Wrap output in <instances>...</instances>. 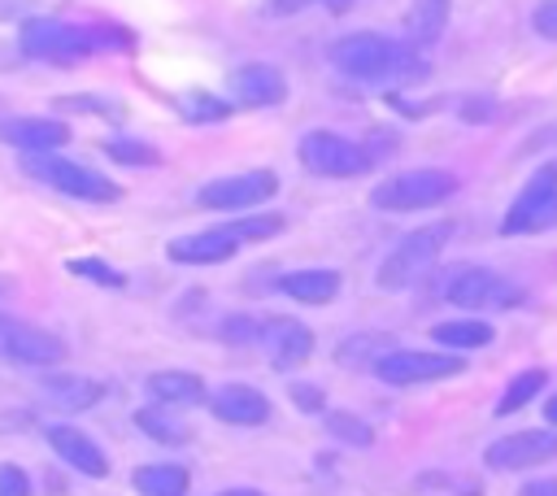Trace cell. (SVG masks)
I'll return each mask as SVG.
<instances>
[{"mask_svg": "<svg viewBox=\"0 0 557 496\" xmlns=\"http://www.w3.org/2000/svg\"><path fill=\"white\" fill-rule=\"evenodd\" d=\"M231 109H226V100H218V96H205V91H191V96H183V117L187 122H222Z\"/></svg>", "mask_w": 557, "mask_h": 496, "instance_id": "f546056e", "label": "cell"}, {"mask_svg": "<svg viewBox=\"0 0 557 496\" xmlns=\"http://www.w3.org/2000/svg\"><path fill=\"white\" fill-rule=\"evenodd\" d=\"M431 335H435V344H444V348H483V344H492V326H487L483 318L435 322Z\"/></svg>", "mask_w": 557, "mask_h": 496, "instance_id": "d4e9b609", "label": "cell"}, {"mask_svg": "<svg viewBox=\"0 0 557 496\" xmlns=\"http://www.w3.org/2000/svg\"><path fill=\"white\" fill-rule=\"evenodd\" d=\"M26 174H35L39 183H48V187H57V191H65L74 200L104 204V200H117L122 196L117 183H109L104 174H96V170H87L78 161H65L61 152H35V157H26Z\"/></svg>", "mask_w": 557, "mask_h": 496, "instance_id": "277c9868", "label": "cell"}, {"mask_svg": "<svg viewBox=\"0 0 557 496\" xmlns=\"http://www.w3.org/2000/svg\"><path fill=\"white\" fill-rule=\"evenodd\" d=\"M331 61L366 83H413L426 74V61L418 57L413 44H392L374 30H352L331 44Z\"/></svg>", "mask_w": 557, "mask_h": 496, "instance_id": "6da1fadb", "label": "cell"}, {"mask_svg": "<svg viewBox=\"0 0 557 496\" xmlns=\"http://www.w3.org/2000/svg\"><path fill=\"white\" fill-rule=\"evenodd\" d=\"M0 144L35 157V152H61L70 144V126L57 117H9L0 122Z\"/></svg>", "mask_w": 557, "mask_h": 496, "instance_id": "4fadbf2b", "label": "cell"}, {"mask_svg": "<svg viewBox=\"0 0 557 496\" xmlns=\"http://www.w3.org/2000/svg\"><path fill=\"white\" fill-rule=\"evenodd\" d=\"M444 26H448V0H413L409 13H405V30H409V44L413 48L440 44Z\"/></svg>", "mask_w": 557, "mask_h": 496, "instance_id": "7402d4cb", "label": "cell"}, {"mask_svg": "<svg viewBox=\"0 0 557 496\" xmlns=\"http://www.w3.org/2000/svg\"><path fill=\"white\" fill-rule=\"evenodd\" d=\"M548 226H557V191L540 196V200H513L509 213L500 218L505 235H535V231H548Z\"/></svg>", "mask_w": 557, "mask_h": 496, "instance_id": "44dd1931", "label": "cell"}, {"mask_svg": "<svg viewBox=\"0 0 557 496\" xmlns=\"http://www.w3.org/2000/svg\"><path fill=\"white\" fill-rule=\"evenodd\" d=\"M531 26H535L544 39H557V0H544V4L531 13Z\"/></svg>", "mask_w": 557, "mask_h": 496, "instance_id": "d590c367", "label": "cell"}, {"mask_svg": "<svg viewBox=\"0 0 557 496\" xmlns=\"http://www.w3.org/2000/svg\"><path fill=\"white\" fill-rule=\"evenodd\" d=\"M222 231L244 248V244H257V239L278 235V231H283V218H278V213H244V218L222 222Z\"/></svg>", "mask_w": 557, "mask_h": 496, "instance_id": "484cf974", "label": "cell"}, {"mask_svg": "<svg viewBox=\"0 0 557 496\" xmlns=\"http://www.w3.org/2000/svg\"><path fill=\"white\" fill-rule=\"evenodd\" d=\"M287 392H292L296 409H305V413H322V409H326V396H322L313 383H292Z\"/></svg>", "mask_w": 557, "mask_h": 496, "instance_id": "d6a6232c", "label": "cell"}, {"mask_svg": "<svg viewBox=\"0 0 557 496\" xmlns=\"http://www.w3.org/2000/svg\"><path fill=\"white\" fill-rule=\"evenodd\" d=\"M209 409L226 426H261L270 418V400L248 383H222L218 392H209Z\"/></svg>", "mask_w": 557, "mask_h": 496, "instance_id": "9a60e30c", "label": "cell"}, {"mask_svg": "<svg viewBox=\"0 0 557 496\" xmlns=\"http://www.w3.org/2000/svg\"><path fill=\"white\" fill-rule=\"evenodd\" d=\"M322 4H326V9H335V13H339V9H348V4H352V0H322Z\"/></svg>", "mask_w": 557, "mask_h": 496, "instance_id": "ab89813d", "label": "cell"}, {"mask_svg": "<svg viewBox=\"0 0 557 496\" xmlns=\"http://www.w3.org/2000/svg\"><path fill=\"white\" fill-rule=\"evenodd\" d=\"M131 483H135V492L139 496H187V470L183 466H174V461H157V466H139L135 474H131Z\"/></svg>", "mask_w": 557, "mask_h": 496, "instance_id": "603a6c76", "label": "cell"}, {"mask_svg": "<svg viewBox=\"0 0 557 496\" xmlns=\"http://www.w3.org/2000/svg\"><path fill=\"white\" fill-rule=\"evenodd\" d=\"M361 348H383V339L379 335H366V339H344L339 344V352H335V361L339 365H361L370 352H361Z\"/></svg>", "mask_w": 557, "mask_h": 496, "instance_id": "1f68e13d", "label": "cell"}, {"mask_svg": "<svg viewBox=\"0 0 557 496\" xmlns=\"http://www.w3.org/2000/svg\"><path fill=\"white\" fill-rule=\"evenodd\" d=\"M326 431H331L335 439H344V444H357V448L374 444V431H370L361 418H352V413H326Z\"/></svg>", "mask_w": 557, "mask_h": 496, "instance_id": "f1b7e54d", "label": "cell"}, {"mask_svg": "<svg viewBox=\"0 0 557 496\" xmlns=\"http://www.w3.org/2000/svg\"><path fill=\"white\" fill-rule=\"evenodd\" d=\"M222 496H261V492H252V487H231V492H222Z\"/></svg>", "mask_w": 557, "mask_h": 496, "instance_id": "f35d334b", "label": "cell"}, {"mask_svg": "<svg viewBox=\"0 0 557 496\" xmlns=\"http://www.w3.org/2000/svg\"><path fill=\"white\" fill-rule=\"evenodd\" d=\"M0 352L17 365H57L65 357V339L30 322H0Z\"/></svg>", "mask_w": 557, "mask_h": 496, "instance_id": "7c38bea8", "label": "cell"}, {"mask_svg": "<svg viewBox=\"0 0 557 496\" xmlns=\"http://www.w3.org/2000/svg\"><path fill=\"white\" fill-rule=\"evenodd\" d=\"M135 426L148 435V439H157V444H187L191 439V426L187 422H178L174 418V409H157V405H148V409H135Z\"/></svg>", "mask_w": 557, "mask_h": 496, "instance_id": "cb8c5ba5", "label": "cell"}, {"mask_svg": "<svg viewBox=\"0 0 557 496\" xmlns=\"http://www.w3.org/2000/svg\"><path fill=\"white\" fill-rule=\"evenodd\" d=\"M453 191H457V174L426 165V170H405V174L383 178V183L370 191V200H374L379 209L409 213V209H431V204H444Z\"/></svg>", "mask_w": 557, "mask_h": 496, "instance_id": "3957f363", "label": "cell"}, {"mask_svg": "<svg viewBox=\"0 0 557 496\" xmlns=\"http://www.w3.org/2000/svg\"><path fill=\"white\" fill-rule=\"evenodd\" d=\"M444 300H453L457 309H505V305H518L522 292H518V283H509V278L496 274V270L466 265V270H457V274L448 278Z\"/></svg>", "mask_w": 557, "mask_h": 496, "instance_id": "ba28073f", "label": "cell"}, {"mask_svg": "<svg viewBox=\"0 0 557 496\" xmlns=\"http://www.w3.org/2000/svg\"><path fill=\"white\" fill-rule=\"evenodd\" d=\"M257 344H261V352L270 357L274 370H296L313 357V331L296 318H261Z\"/></svg>", "mask_w": 557, "mask_h": 496, "instance_id": "8fae6325", "label": "cell"}, {"mask_svg": "<svg viewBox=\"0 0 557 496\" xmlns=\"http://www.w3.org/2000/svg\"><path fill=\"white\" fill-rule=\"evenodd\" d=\"M148 396L165 409H187V405H205L209 392H205V379L191 374V370H157L148 374Z\"/></svg>", "mask_w": 557, "mask_h": 496, "instance_id": "ac0fdd59", "label": "cell"}, {"mask_svg": "<svg viewBox=\"0 0 557 496\" xmlns=\"http://www.w3.org/2000/svg\"><path fill=\"white\" fill-rule=\"evenodd\" d=\"M300 165L322 178H352V174L370 170V152L335 131H309L300 139Z\"/></svg>", "mask_w": 557, "mask_h": 496, "instance_id": "8992f818", "label": "cell"}, {"mask_svg": "<svg viewBox=\"0 0 557 496\" xmlns=\"http://www.w3.org/2000/svg\"><path fill=\"white\" fill-rule=\"evenodd\" d=\"M544 413H548V422H557V396L548 400V409H544Z\"/></svg>", "mask_w": 557, "mask_h": 496, "instance_id": "60d3db41", "label": "cell"}, {"mask_svg": "<svg viewBox=\"0 0 557 496\" xmlns=\"http://www.w3.org/2000/svg\"><path fill=\"white\" fill-rule=\"evenodd\" d=\"M487 466L492 470H531L557 457V426H535V431H513L487 444Z\"/></svg>", "mask_w": 557, "mask_h": 496, "instance_id": "30bf717a", "label": "cell"}, {"mask_svg": "<svg viewBox=\"0 0 557 496\" xmlns=\"http://www.w3.org/2000/svg\"><path fill=\"white\" fill-rule=\"evenodd\" d=\"M461 357L453 352H422V348H392L374 361V374L392 387H413V383H435V379H453L461 374Z\"/></svg>", "mask_w": 557, "mask_h": 496, "instance_id": "52a82bcc", "label": "cell"}, {"mask_svg": "<svg viewBox=\"0 0 557 496\" xmlns=\"http://www.w3.org/2000/svg\"><path fill=\"white\" fill-rule=\"evenodd\" d=\"M548 383V374L544 370H522L509 387H505V396H500V405H496V413H518L522 405H531L535 396H540V387Z\"/></svg>", "mask_w": 557, "mask_h": 496, "instance_id": "4316f807", "label": "cell"}, {"mask_svg": "<svg viewBox=\"0 0 557 496\" xmlns=\"http://www.w3.org/2000/svg\"><path fill=\"white\" fill-rule=\"evenodd\" d=\"M0 496H30V479H26V470H17V466H0Z\"/></svg>", "mask_w": 557, "mask_h": 496, "instance_id": "836d02e7", "label": "cell"}, {"mask_svg": "<svg viewBox=\"0 0 557 496\" xmlns=\"http://www.w3.org/2000/svg\"><path fill=\"white\" fill-rule=\"evenodd\" d=\"M274 191H278V178H274L270 170H244V174L209 178V183L196 191V200H200L205 209H222V213H231V209L265 204Z\"/></svg>", "mask_w": 557, "mask_h": 496, "instance_id": "9c48e42d", "label": "cell"}, {"mask_svg": "<svg viewBox=\"0 0 557 496\" xmlns=\"http://www.w3.org/2000/svg\"><path fill=\"white\" fill-rule=\"evenodd\" d=\"M448 239H453V222H426V226L409 231V235L379 261L374 283H379L383 292H405V287H413V283L440 261V252L448 248Z\"/></svg>", "mask_w": 557, "mask_h": 496, "instance_id": "7a4b0ae2", "label": "cell"}, {"mask_svg": "<svg viewBox=\"0 0 557 496\" xmlns=\"http://www.w3.org/2000/svg\"><path fill=\"white\" fill-rule=\"evenodd\" d=\"M235 252L239 244L222 226H209V231H196L170 244V261H183V265H218V261H231Z\"/></svg>", "mask_w": 557, "mask_h": 496, "instance_id": "e0dca14e", "label": "cell"}, {"mask_svg": "<svg viewBox=\"0 0 557 496\" xmlns=\"http://www.w3.org/2000/svg\"><path fill=\"white\" fill-rule=\"evenodd\" d=\"M265 4V13L270 17H287V13H300V9H309L313 0H261Z\"/></svg>", "mask_w": 557, "mask_h": 496, "instance_id": "8d00e7d4", "label": "cell"}, {"mask_svg": "<svg viewBox=\"0 0 557 496\" xmlns=\"http://www.w3.org/2000/svg\"><path fill=\"white\" fill-rule=\"evenodd\" d=\"M57 109H83V113H117L109 100H100V96H61L57 100Z\"/></svg>", "mask_w": 557, "mask_h": 496, "instance_id": "e575fe53", "label": "cell"}, {"mask_svg": "<svg viewBox=\"0 0 557 496\" xmlns=\"http://www.w3.org/2000/svg\"><path fill=\"white\" fill-rule=\"evenodd\" d=\"M91 48H96L91 30L70 26V22H57V17H35V22L22 26V52L35 57V61L70 65V61H83Z\"/></svg>", "mask_w": 557, "mask_h": 496, "instance_id": "5b68a950", "label": "cell"}, {"mask_svg": "<svg viewBox=\"0 0 557 496\" xmlns=\"http://www.w3.org/2000/svg\"><path fill=\"white\" fill-rule=\"evenodd\" d=\"M522 496H557V479H548V483H527Z\"/></svg>", "mask_w": 557, "mask_h": 496, "instance_id": "74e56055", "label": "cell"}, {"mask_svg": "<svg viewBox=\"0 0 557 496\" xmlns=\"http://www.w3.org/2000/svg\"><path fill=\"white\" fill-rule=\"evenodd\" d=\"M70 274L96 278L100 287H126V274H117L113 265H104V261H96V257H78V261H70Z\"/></svg>", "mask_w": 557, "mask_h": 496, "instance_id": "4dcf8cb0", "label": "cell"}, {"mask_svg": "<svg viewBox=\"0 0 557 496\" xmlns=\"http://www.w3.org/2000/svg\"><path fill=\"white\" fill-rule=\"evenodd\" d=\"M231 96L244 104V109H265V104H278L287 96V78L278 65H265V61H248L231 74Z\"/></svg>", "mask_w": 557, "mask_h": 496, "instance_id": "5bb4252c", "label": "cell"}, {"mask_svg": "<svg viewBox=\"0 0 557 496\" xmlns=\"http://www.w3.org/2000/svg\"><path fill=\"white\" fill-rule=\"evenodd\" d=\"M104 152L117 161V165H157L161 152L144 139H104Z\"/></svg>", "mask_w": 557, "mask_h": 496, "instance_id": "83f0119b", "label": "cell"}, {"mask_svg": "<svg viewBox=\"0 0 557 496\" xmlns=\"http://www.w3.org/2000/svg\"><path fill=\"white\" fill-rule=\"evenodd\" d=\"M339 283L344 278L335 270H292V274L278 278L283 296H292L300 305H331L339 296Z\"/></svg>", "mask_w": 557, "mask_h": 496, "instance_id": "ffe728a7", "label": "cell"}, {"mask_svg": "<svg viewBox=\"0 0 557 496\" xmlns=\"http://www.w3.org/2000/svg\"><path fill=\"white\" fill-rule=\"evenodd\" d=\"M39 392H44V400H48L52 409H61V413H83V409H91V405L104 396V383L83 379V374H52V379L39 383Z\"/></svg>", "mask_w": 557, "mask_h": 496, "instance_id": "d6986e66", "label": "cell"}, {"mask_svg": "<svg viewBox=\"0 0 557 496\" xmlns=\"http://www.w3.org/2000/svg\"><path fill=\"white\" fill-rule=\"evenodd\" d=\"M48 444L78 474H87V479H104L109 474V457H104V448L87 431H78V426H48Z\"/></svg>", "mask_w": 557, "mask_h": 496, "instance_id": "2e32d148", "label": "cell"}]
</instances>
